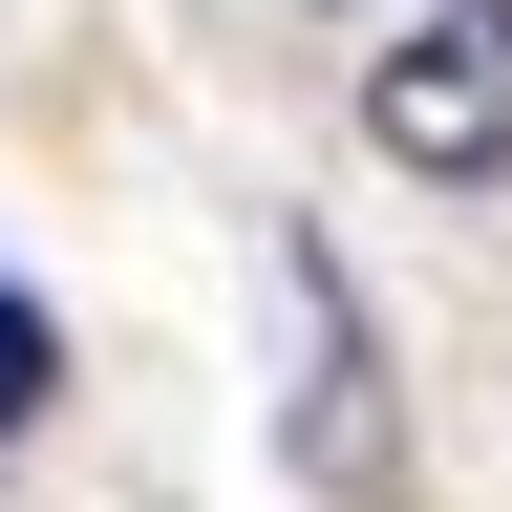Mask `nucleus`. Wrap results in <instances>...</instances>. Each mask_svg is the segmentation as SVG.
<instances>
[{"label":"nucleus","instance_id":"f257e3e1","mask_svg":"<svg viewBox=\"0 0 512 512\" xmlns=\"http://www.w3.org/2000/svg\"><path fill=\"white\" fill-rule=\"evenodd\" d=\"M256 278H278V470L320 512H406V427H384V342H363L342 256H320V235H256Z\"/></svg>","mask_w":512,"mask_h":512},{"label":"nucleus","instance_id":"f03ea898","mask_svg":"<svg viewBox=\"0 0 512 512\" xmlns=\"http://www.w3.org/2000/svg\"><path fill=\"white\" fill-rule=\"evenodd\" d=\"M363 150L427 171V192H491L512 171V0H427V22L363 64Z\"/></svg>","mask_w":512,"mask_h":512},{"label":"nucleus","instance_id":"7ed1b4c3","mask_svg":"<svg viewBox=\"0 0 512 512\" xmlns=\"http://www.w3.org/2000/svg\"><path fill=\"white\" fill-rule=\"evenodd\" d=\"M43 384H64V342H43V299L0 278V427H43Z\"/></svg>","mask_w":512,"mask_h":512}]
</instances>
